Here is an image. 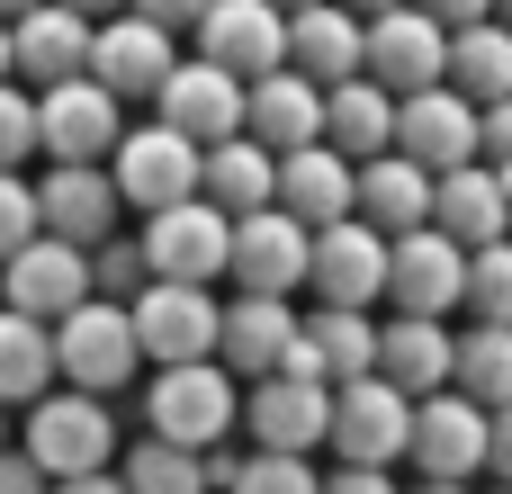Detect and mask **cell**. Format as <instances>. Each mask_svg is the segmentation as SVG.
Segmentation results:
<instances>
[{
  "instance_id": "obj_1",
  "label": "cell",
  "mask_w": 512,
  "mask_h": 494,
  "mask_svg": "<svg viewBox=\"0 0 512 494\" xmlns=\"http://www.w3.org/2000/svg\"><path fill=\"white\" fill-rule=\"evenodd\" d=\"M234 423H243V396H234V378L216 369V360H189V369H153V387H144V432L153 441H171V450H225L234 441Z\"/></svg>"
},
{
  "instance_id": "obj_2",
  "label": "cell",
  "mask_w": 512,
  "mask_h": 494,
  "mask_svg": "<svg viewBox=\"0 0 512 494\" xmlns=\"http://www.w3.org/2000/svg\"><path fill=\"white\" fill-rule=\"evenodd\" d=\"M54 486L63 477H99V468H117V414L99 405V396H72V387H54V396H36L27 405V441H18Z\"/></svg>"
},
{
  "instance_id": "obj_3",
  "label": "cell",
  "mask_w": 512,
  "mask_h": 494,
  "mask_svg": "<svg viewBox=\"0 0 512 494\" xmlns=\"http://www.w3.org/2000/svg\"><path fill=\"white\" fill-rule=\"evenodd\" d=\"M144 369V351H135V324H126V306H108V297H90V306H72L63 324H54V378L72 387V396H117L126 378Z\"/></svg>"
},
{
  "instance_id": "obj_4",
  "label": "cell",
  "mask_w": 512,
  "mask_h": 494,
  "mask_svg": "<svg viewBox=\"0 0 512 494\" xmlns=\"http://www.w3.org/2000/svg\"><path fill=\"white\" fill-rule=\"evenodd\" d=\"M108 189H117L126 216H162V207L198 198V144L171 135L162 117H153V126H126L117 153H108Z\"/></svg>"
},
{
  "instance_id": "obj_5",
  "label": "cell",
  "mask_w": 512,
  "mask_h": 494,
  "mask_svg": "<svg viewBox=\"0 0 512 494\" xmlns=\"http://www.w3.org/2000/svg\"><path fill=\"white\" fill-rule=\"evenodd\" d=\"M135 243H144V270H153V279L216 288V279H225V261H234V216H225V207H207V198H180V207L144 216V225H135Z\"/></svg>"
},
{
  "instance_id": "obj_6",
  "label": "cell",
  "mask_w": 512,
  "mask_h": 494,
  "mask_svg": "<svg viewBox=\"0 0 512 494\" xmlns=\"http://www.w3.org/2000/svg\"><path fill=\"white\" fill-rule=\"evenodd\" d=\"M360 72H369L387 99L441 90V72H450V27H432L414 0L387 9V18H360Z\"/></svg>"
},
{
  "instance_id": "obj_7",
  "label": "cell",
  "mask_w": 512,
  "mask_h": 494,
  "mask_svg": "<svg viewBox=\"0 0 512 494\" xmlns=\"http://www.w3.org/2000/svg\"><path fill=\"white\" fill-rule=\"evenodd\" d=\"M117 135H126V99H108L90 72H81V81L36 90V153H45V162H63V171L108 162V153H117Z\"/></svg>"
},
{
  "instance_id": "obj_8",
  "label": "cell",
  "mask_w": 512,
  "mask_h": 494,
  "mask_svg": "<svg viewBox=\"0 0 512 494\" xmlns=\"http://www.w3.org/2000/svg\"><path fill=\"white\" fill-rule=\"evenodd\" d=\"M126 324H135V351H144L153 369H189V360H216V324H225V306H216V288L153 279V288L126 306Z\"/></svg>"
},
{
  "instance_id": "obj_9",
  "label": "cell",
  "mask_w": 512,
  "mask_h": 494,
  "mask_svg": "<svg viewBox=\"0 0 512 494\" xmlns=\"http://www.w3.org/2000/svg\"><path fill=\"white\" fill-rule=\"evenodd\" d=\"M405 432H414V396H396L387 378H351V387H333V432H324V450L342 459V468H405Z\"/></svg>"
},
{
  "instance_id": "obj_10",
  "label": "cell",
  "mask_w": 512,
  "mask_h": 494,
  "mask_svg": "<svg viewBox=\"0 0 512 494\" xmlns=\"http://www.w3.org/2000/svg\"><path fill=\"white\" fill-rule=\"evenodd\" d=\"M405 468L423 486H477L486 477V405H468L459 387L423 396L414 405V432H405Z\"/></svg>"
},
{
  "instance_id": "obj_11",
  "label": "cell",
  "mask_w": 512,
  "mask_h": 494,
  "mask_svg": "<svg viewBox=\"0 0 512 494\" xmlns=\"http://www.w3.org/2000/svg\"><path fill=\"white\" fill-rule=\"evenodd\" d=\"M306 297H315V306H351V315L387 306V234H369L360 216L324 225V234L306 243Z\"/></svg>"
},
{
  "instance_id": "obj_12",
  "label": "cell",
  "mask_w": 512,
  "mask_h": 494,
  "mask_svg": "<svg viewBox=\"0 0 512 494\" xmlns=\"http://www.w3.org/2000/svg\"><path fill=\"white\" fill-rule=\"evenodd\" d=\"M279 378H306V387H351V378H378V315H351V306H306L297 315V342L279 360Z\"/></svg>"
},
{
  "instance_id": "obj_13",
  "label": "cell",
  "mask_w": 512,
  "mask_h": 494,
  "mask_svg": "<svg viewBox=\"0 0 512 494\" xmlns=\"http://www.w3.org/2000/svg\"><path fill=\"white\" fill-rule=\"evenodd\" d=\"M0 306L27 315V324H63L72 306H90V252L54 243V234L18 243V252L0 261Z\"/></svg>"
},
{
  "instance_id": "obj_14",
  "label": "cell",
  "mask_w": 512,
  "mask_h": 494,
  "mask_svg": "<svg viewBox=\"0 0 512 494\" xmlns=\"http://www.w3.org/2000/svg\"><path fill=\"white\" fill-rule=\"evenodd\" d=\"M171 63H180V36L153 27V18H135V9H117V18L90 27V81L108 99H153L171 81Z\"/></svg>"
},
{
  "instance_id": "obj_15",
  "label": "cell",
  "mask_w": 512,
  "mask_h": 494,
  "mask_svg": "<svg viewBox=\"0 0 512 494\" xmlns=\"http://www.w3.org/2000/svg\"><path fill=\"white\" fill-rule=\"evenodd\" d=\"M153 108H162V126H171V135H189L198 153L243 135V81H234L225 63H207V54H180V63H171V81L153 90Z\"/></svg>"
},
{
  "instance_id": "obj_16",
  "label": "cell",
  "mask_w": 512,
  "mask_h": 494,
  "mask_svg": "<svg viewBox=\"0 0 512 494\" xmlns=\"http://www.w3.org/2000/svg\"><path fill=\"white\" fill-rule=\"evenodd\" d=\"M306 243H315V234H306L288 207L234 216V261H225L234 297H297V288H306Z\"/></svg>"
},
{
  "instance_id": "obj_17",
  "label": "cell",
  "mask_w": 512,
  "mask_h": 494,
  "mask_svg": "<svg viewBox=\"0 0 512 494\" xmlns=\"http://www.w3.org/2000/svg\"><path fill=\"white\" fill-rule=\"evenodd\" d=\"M459 288H468V252L450 234H396L387 243V315H432L450 324L459 315Z\"/></svg>"
},
{
  "instance_id": "obj_18",
  "label": "cell",
  "mask_w": 512,
  "mask_h": 494,
  "mask_svg": "<svg viewBox=\"0 0 512 494\" xmlns=\"http://www.w3.org/2000/svg\"><path fill=\"white\" fill-rule=\"evenodd\" d=\"M252 450H279V459H315L324 432H333V387H306V378H261L243 387V423H234Z\"/></svg>"
},
{
  "instance_id": "obj_19",
  "label": "cell",
  "mask_w": 512,
  "mask_h": 494,
  "mask_svg": "<svg viewBox=\"0 0 512 494\" xmlns=\"http://www.w3.org/2000/svg\"><path fill=\"white\" fill-rule=\"evenodd\" d=\"M189 36H198V54L225 63L234 81H261V72L288 63V9H270V0H207V18H198Z\"/></svg>"
},
{
  "instance_id": "obj_20",
  "label": "cell",
  "mask_w": 512,
  "mask_h": 494,
  "mask_svg": "<svg viewBox=\"0 0 512 494\" xmlns=\"http://www.w3.org/2000/svg\"><path fill=\"white\" fill-rule=\"evenodd\" d=\"M36 225L54 234V243H72V252H99L117 225H126V207H117V189H108V162H81V171H45L36 180Z\"/></svg>"
},
{
  "instance_id": "obj_21",
  "label": "cell",
  "mask_w": 512,
  "mask_h": 494,
  "mask_svg": "<svg viewBox=\"0 0 512 494\" xmlns=\"http://www.w3.org/2000/svg\"><path fill=\"white\" fill-rule=\"evenodd\" d=\"M90 72V18L36 0L27 18H9V81L18 90H54V81H81Z\"/></svg>"
},
{
  "instance_id": "obj_22",
  "label": "cell",
  "mask_w": 512,
  "mask_h": 494,
  "mask_svg": "<svg viewBox=\"0 0 512 494\" xmlns=\"http://www.w3.org/2000/svg\"><path fill=\"white\" fill-rule=\"evenodd\" d=\"M396 153L414 162V171H459V162H477V108L441 81V90H414V99H396Z\"/></svg>"
},
{
  "instance_id": "obj_23",
  "label": "cell",
  "mask_w": 512,
  "mask_h": 494,
  "mask_svg": "<svg viewBox=\"0 0 512 494\" xmlns=\"http://www.w3.org/2000/svg\"><path fill=\"white\" fill-rule=\"evenodd\" d=\"M288 342H297V297H234L216 324V369L234 387H261V378H279Z\"/></svg>"
},
{
  "instance_id": "obj_24",
  "label": "cell",
  "mask_w": 512,
  "mask_h": 494,
  "mask_svg": "<svg viewBox=\"0 0 512 494\" xmlns=\"http://www.w3.org/2000/svg\"><path fill=\"white\" fill-rule=\"evenodd\" d=\"M243 135L261 144V153H306V144H324V90L306 81V72H261V81H243Z\"/></svg>"
},
{
  "instance_id": "obj_25",
  "label": "cell",
  "mask_w": 512,
  "mask_h": 494,
  "mask_svg": "<svg viewBox=\"0 0 512 494\" xmlns=\"http://www.w3.org/2000/svg\"><path fill=\"white\" fill-rule=\"evenodd\" d=\"M432 234H450L459 252H486V243H512V198L486 162H459L432 180Z\"/></svg>"
},
{
  "instance_id": "obj_26",
  "label": "cell",
  "mask_w": 512,
  "mask_h": 494,
  "mask_svg": "<svg viewBox=\"0 0 512 494\" xmlns=\"http://www.w3.org/2000/svg\"><path fill=\"white\" fill-rule=\"evenodd\" d=\"M450 360H459V333L450 324H432V315H387L378 324V378L396 387V396H441L450 387Z\"/></svg>"
},
{
  "instance_id": "obj_27",
  "label": "cell",
  "mask_w": 512,
  "mask_h": 494,
  "mask_svg": "<svg viewBox=\"0 0 512 494\" xmlns=\"http://www.w3.org/2000/svg\"><path fill=\"white\" fill-rule=\"evenodd\" d=\"M351 216L369 225V234H423L432 225V171H414L405 153H378V162H360V180H351Z\"/></svg>"
},
{
  "instance_id": "obj_28",
  "label": "cell",
  "mask_w": 512,
  "mask_h": 494,
  "mask_svg": "<svg viewBox=\"0 0 512 494\" xmlns=\"http://www.w3.org/2000/svg\"><path fill=\"white\" fill-rule=\"evenodd\" d=\"M288 72H306L315 90H342V81H360V18H351L342 0H315V9H297V18H288Z\"/></svg>"
},
{
  "instance_id": "obj_29",
  "label": "cell",
  "mask_w": 512,
  "mask_h": 494,
  "mask_svg": "<svg viewBox=\"0 0 512 494\" xmlns=\"http://www.w3.org/2000/svg\"><path fill=\"white\" fill-rule=\"evenodd\" d=\"M351 180H360V162H342L333 144L279 153V207H288L306 234H324V225H342V216H351Z\"/></svg>"
},
{
  "instance_id": "obj_30",
  "label": "cell",
  "mask_w": 512,
  "mask_h": 494,
  "mask_svg": "<svg viewBox=\"0 0 512 494\" xmlns=\"http://www.w3.org/2000/svg\"><path fill=\"white\" fill-rule=\"evenodd\" d=\"M198 198H207V207H225V216L279 207V153H261L252 135L207 144V153H198Z\"/></svg>"
},
{
  "instance_id": "obj_31",
  "label": "cell",
  "mask_w": 512,
  "mask_h": 494,
  "mask_svg": "<svg viewBox=\"0 0 512 494\" xmlns=\"http://www.w3.org/2000/svg\"><path fill=\"white\" fill-rule=\"evenodd\" d=\"M324 144L342 153V162H378V153H396V99L360 72V81H342V90H324Z\"/></svg>"
},
{
  "instance_id": "obj_32",
  "label": "cell",
  "mask_w": 512,
  "mask_h": 494,
  "mask_svg": "<svg viewBox=\"0 0 512 494\" xmlns=\"http://www.w3.org/2000/svg\"><path fill=\"white\" fill-rule=\"evenodd\" d=\"M468 108H495L512 99V27L477 18V27H450V72H441Z\"/></svg>"
},
{
  "instance_id": "obj_33",
  "label": "cell",
  "mask_w": 512,
  "mask_h": 494,
  "mask_svg": "<svg viewBox=\"0 0 512 494\" xmlns=\"http://www.w3.org/2000/svg\"><path fill=\"white\" fill-rule=\"evenodd\" d=\"M54 387H63V378H54V324H27V315L0 306V405L27 414V405L54 396Z\"/></svg>"
},
{
  "instance_id": "obj_34",
  "label": "cell",
  "mask_w": 512,
  "mask_h": 494,
  "mask_svg": "<svg viewBox=\"0 0 512 494\" xmlns=\"http://www.w3.org/2000/svg\"><path fill=\"white\" fill-rule=\"evenodd\" d=\"M450 387H459L468 405H486V414H504V405H512V333H504V324H468V333H459Z\"/></svg>"
},
{
  "instance_id": "obj_35",
  "label": "cell",
  "mask_w": 512,
  "mask_h": 494,
  "mask_svg": "<svg viewBox=\"0 0 512 494\" xmlns=\"http://www.w3.org/2000/svg\"><path fill=\"white\" fill-rule=\"evenodd\" d=\"M117 486L126 494H207V459L198 450H171V441H126L117 450Z\"/></svg>"
},
{
  "instance_id": "obj_36",
  "label": "cell",
  "mask_w": 512,
  "mask_h": 494,
  "mask_svg": "<svg viewBox=\"0 0 512 494\" xmlns=\"http://www.w3.org/2000/svg\"><path fill=\"white\" fill-rule=\"evenodd\" d=\"M459 315H468V324H504V333H512V243H486V252H468Z\"/></svg>"
},
{
  "instance_id": "obj_37",
  "label": "cell",
  "mask_w": 512,
  "mask_h": 494,
  "mask_svg": "<svg viewBox=\"0 0 512 494\" xmlns=\"http://www.w3.org/2000/svg\"><path fill=\"white\" fill-rule=\"evenodd\" d=\"M144 288H153V270H144V243L117 225V234L90 252V297H108V306H135Z\"/></svg>"
},
{
  "instance_id": "obj_38",
  "label": "cell",
  "mask_w": 512,
  "mask_h": 494,
  "mask_svg": "<svg viewBox=\"0 0 512 494\" xmlns=\"http://www.w3.org/2000/svg\"><path fill=\"white\" fill-rule=\"evenodd\" d=\"M225 494H324V477H315V459L243 450V459H234V477H225Z\"/></svg>"
},
{
  "instance_id": "obj_39",
  "label": "cell",
  "mask_w": 512,
  "mask_h": 494,
  "mask_svg": "<svg viewBox=\"0 0 512 494\" xmlns=\"http://www.w3.org/2000/svg\"><path fill=\"white\" fill-rule=\"evenodd\" d=\"M36 162V90L0 81V171H27Z\"/></svg>"
},
{
  "instance_id": "obj_40",
  "label": "cell",
  "mask_w": 512,
  "mask_h": 494,
  "mask_svg": "<svg viewBox=\"0 0 512 494\" xmlns=\"http://www.w3.org/2000/svg\"><path fill=\"white\" fill-rule=\"evenodd\" d=\"M45 225H36V180L27 171H0V261L18 252V243H36Z\"/></svg>"
},
{
  "instance_id": "obj_41",
  "label": "cell",
  "mask_w": 512,
  "mask_h": 494,
  "mask_svg": "<svg viewBox=\"0 0 512 494\" xmlns=\"http://www.w3.org/2000/svg\"><path fill=\"white\" fill-rule=\"evenodd\" d=\"M477 162L495 171L512 189V99H495V108H477Z\"/></svg>"
},
{
  "instance_id": "obj_42",
  "label": "cell",
  "mask_w": 512,
  "mask_h": 494,
  "mask_svg": "<svg viewBox=\"0 0 512 494\" xmlns=\"http://www.w3.org/2000/svg\"><path fill=\"white\" fill-rule=\"evenodd\" d=\"M135 18H153V27H171V36H189L198 18H207V0H126Z\"/></svg>"
},
{
  "instance_id": "obj_43",
  "label": "cell",
  "mask_w": 512,
  "mask_h": 494,
  "mask_svg": "<svg viewBox=\"0 0 512 494\" xmlns=\"http://www.w3.org/2000/svg\"><path fill=\"white\" fill-rule=\"evenodd\" d=\"M0 494H54V477H45L27 450H0Z\"/></svg>"
},
{
  "instance_id": "obj_44",
  "label": "cell",
  "mask_w": 512,
  "mask_h": 494,
  "mask_svg": "<svg viewBox=\"0 0 512 494\" xmlns=\"http://www.w3.org/2000/svg\"><path fill=\"white\" fill-rule=\"evenodd\" d=\"M486 477L512 486V405H504V414H486Z\"/></svg>"
},
{
  "instance_id": "obj_45",
  "label": "cell",
  "mask_w": 512,
  "mask_h": 494,
  "mask_svg": "<svg viewBox=\"0 0 512 494\" xmlns=\"http://www.w3.org/2000/svg\"><path fill=\"white\" fill-rule=\"evenodd\" d=\"M432 27H477V18H495V0H414Z\"/></svg>"
},
{
  "instance_id": "obj_46",
  "label": "cell",
  "mask_w": 512,
  "mask_h": 494,
  "mask_svg": "<svg viewBox=\"0 0 512 494\" xmlns=\"http://www.w3.org/2000/svg\"><path fill=\"white\" fill-rule=\"evenodd\" d=\"M324 494H405V486H396L387 468H333V477H324Z\"/></svg>"
},
{
  "instance_id": "obj_47",
  "label": "cell",
  "mask_w": 512,
  "mask_h": 494,
  "mask_svg": "<svg viewBox=\"0 0 512 494\" xmlns=\"http://www.w3.org/2000/svg\"><path fill=\"white\" fill-rule=\"evenodd\" d=\"M54 494H126V486H117V468H99V477H63Z\"/></svg>"
},
{
  "instance_id": "obj_48",
  "label": "cell",
  "mask_w": 512,
  "mask_h": 494,
  "mask_svg": "<svg viewBox=\"0 0 512 494\" xmlns=\"http://www.w3.org/2000/svg\"><path fill=\"white\" fill-rule=\"evenodd\" d=\"M54 9H72V18H90V27H99V18H117L126 0H54Z\"/></svg>"
},
{
  "instance_id": "obj_49",
  "label": "cell",
  "mask_w": 512,
  "mask_h": 494,
  "mask_svg": "<svg viewBox=\"0 0 512 494\" xmlns=\"http://www.w3.org/2000/svg\"><path fill=\"white\" fill-rule=\"evenodd\" d=\"M351 18H387V9H405V0H342Z\"/></svg>"
},
{
  "instance_id": "obj_50",
  "label": "cell",
  "mask_w": 512,
  "mask_h": 494,
  "mask_svg": "<svg viewBox=\"0 0 512 494\" xmlns=\"http://www.w3.org/2000/svg\"><path fill=\"white\" fill-rule=\"evenodd\" d=\"M27 9H36V0H0V27H9V18H27Z\"/></svg>"
},
{
  "instance_id": "obj_51",
  "label": "cell",
  "mask_w": 512,
  "mask_h": 494,
  "mask_svg": "<svg viewBox=\"0 0 512 494\" xmlns=\"http://www.w3.org/2000/svg\"><path fill=\"white\" fill-rule=\"evenodd\" d=\"M405 494H468V486H423V477H414V486H405Z\"/></svg>"
},
{
  "instance_id": "obj_52",
  "label": "cell",
  "mask_w": 512,
  "mask_h": 494,
  "mask_svg": "<svg viewBox=\"0 0 512 494\" xmlns=\"http://www.w3.org/2000/svg\"><path fill=\"white\" fill-rule=\"evenodd\" d=\"M270 9H288V18H297V9H315V0H270Z\"/></svg>"
},
{
  "instance_id": "obj_53",
  "label": "cell",
  "mask_w": 512,
  "mask_h": 494,
  "mask_svg": "<svg viewBox=\"0 0 512 494\" xmlns=\"http://www.w3.org/2000/svg\"><path fill=\"white\" fill-rule=\"evenodd\" d=\"M0 81H9V27H0Z\"/></svg>"
},
{
  "instance_id": "obj_54",
  "label": "cell",
  "mask_w": 512,
  "mask_h": 494,
  "mask_svg": "<svg viewBox=\"0 0 512 494\" xmlns=\"http://www.w3.org/2000/svg\"><path fill=\"white\" fill-rule=\"evenodd\" d=\"M495 27H512V0H495Z\"/></svg>"
},
{
  "instance_id": "obj_55",
  "label": "cell",
  "mask_w": 512,
  "mask_h": 494,
  "mask_svg": "<svg viewBox=\"0 0 512 494\" xmlns=\"http://www.w3.org/2000/svg\"><path fill=\"white\" fill-rule=\"evenodd\" d=\"M0 450H9V405H0Z\"/></svg>"
},
{
  "instance_id": "obj_56",
  "label": "cell",
  "mask_w": 512,
  "mask_h": 494,
  "mask_svg": "<svg viewBox=\"0 0 512 494\" xmlns=\"http://www.w3.org/2000/svg\"><path fill=\"white\" fill-rule=\"evenodd\" d=\"M486 494H512V486H486Z\"/></svg>"
},
{
  "instance_id": "obj_57",
  "label": "cell",
  "mask_w": 512,
  "mask_h": 494,
  "mask_svg": "<svg viewBox=\"0 0 512 494\" xmlns=\"http://www.w3.org/2000/svg\"><path fill=\"white\" fill-rule=\"evenodd\" d=\"M504 198H512V189H504Z\"/></svg>"
}]
</instances>
